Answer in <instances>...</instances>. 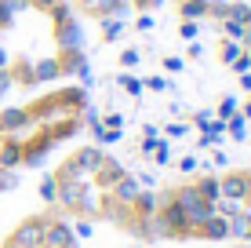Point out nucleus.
<instances>
[{"label":"nucleus","mask_w":251,"mask_h":248,"mask_svg":"<svg viewBox=\"0 0 251 248\" xmlns=\"http://www.w3.org/2000/svg\"><path fill=\"white\" fill-rule=\"evenodd\" d=\"M106 248H164V245H106ZM207 248H251V245H237V241H226V245H207Z\"/></svg>","instance_id":"9"},{"label":"nucleus","mask_w":251,"mask_h":248,"mask_svg":"<svg viewBox=\"0 0 251 248\" xmlns=\"http://www.w3.org/2000/svg\"><path fill=\"white\" fill-rule=\"evenodd\" d=\"M80 22H117L131 15V0H66Z\"/></svg>","instance_id":"8"},{"label":"nucleus","mask_w":251,"mask_h":248,"mask_svg":"<svg viewBox=\"0 0 251 248\" xmlns=\"http://www.w3.org/2000/svg\"><path fill=\"white\" fill-rule=\"evenodd\" d=\"M88 70L84 22L66 0H0V77L7 91H40Z\"/></svg>","instance_id":"2"},{"label":"nucleus","mask_w":251,"mask_h":248,"mask_svg":"<svg viewBox=\"0 0 251 248\" xmlns=\"http://www.w3.org/2000/svg\"><path fill=\"white\" fill-rule=\"evenodd\" d=\"M215 190H219V212L229 226V241L251 245V161L215 172Z\"/></svg>","instance_id":"7"},{"label":"nucleus","mask_w":251,"mask_h":248,"mask_svg":"<svg viewBox=\"0 0 251 248\" xmlns=\"http://www.w3.org/2000/svg\"><path fill=\"white\" fill-rule=\"evenodd\" d=\"M4 95H7V84H4V77H0V102H4Z\"/></svg>","instance_id":"12"},{"label":"nucleus","mask_w":251,"mask_h":248,"mask_svg":"<svg viewBox=\"0 0 251 248\" xmlns=\"http://www.w3.org/2000/svg\"><path fill=\"white\" fill-rule=\"evenodd\" d=\"M153 245H226L229 226L219 212L215 172L178 175L153 190Z\"/></svg>","instance_id":"4"},{"label":"nucleus","mask_w":251,"mask_h":248,"mask_svg":"<svg viewBox=\"0 0 251 248\" xmlns=\"http://www.w3.org/2000/svg\"><path fill=\"white\" fill-rule=\"evenodd\" d=\"M11 186H15V172H0V197H4Z\"/></svg>","instance_id":"11"},{"label":"nucleus","mask_w":251,"mask_h":248,"mask_svg":"<svg viewBox=\"0 0 251 248\" xmlns=\"http://www.w3.org/2000/svg\"><path fill=\"white\" fill-rule=\"evenodd\" d=\"M160 4H164V0H131V11H138V15H146V11H157Z\"/></svg>","instance_id":"10"},{"label":"nucleus","mask_w":251,"mask_h":248,"mask_svg":"<svg viewBox=\"0 0 251 248\" xmlns=\"http://www.w3.org/2000/svg\"><path fill=\"white\" fill-rule=\"evenodd\" d=\"M48 204L80 230L106 226L131 245H153V190L106 146L69 142L48 172Z\"/></svg>","instance_id":"1"},{"label":"nucleus","mask_w":251,"mask_h":248,"mask_svg":"<svg viewBox=\"0 0 251 248\" xmlns=\"http://www.w3.org/2000/svg\"><path fill=\"white\" fill-rule=\"evenodd\" d=\"M91 128V91L76 81L0 102V172L40 168Z\"/></svg>","instance_id":"3"},{"label":"nucleus","mask_w":251,"mask_h":248,"mask_svg":"<svg viewBox=\"0 0 251 248\" xmlns=\"http://www.w3.org/2000/svg\"><path fill=\"white\" fill-rule=\"evenodd\" d=\"M0 248H80V226L55 204H40L0 234Z\"/></svg>","instance_id":"5"},{"label":"nucleus","mask_w":251,"mask_h":248,"mask_svg":"<svg viewBox=\"0 0 251 248\" xmlns=\"http://www.w3.org/2000/svg\"><path fill=\"white\" fill-rule=\"evenodd\" d=\"M178 19L207 22L251 62V0H171Z\"/></svg>","instance_id":"6"}]
</instances>
